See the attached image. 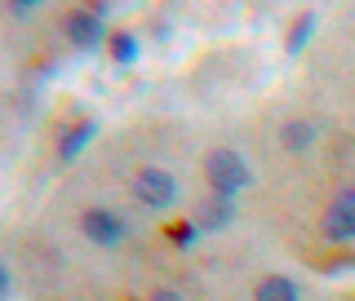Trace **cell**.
Segmentation results:
<instances>
[{"instance_id":"10","label":"cell","mask_w":355,"mask_h":301,"mask_svg":"<svg viewBox=\"0 0 355 301\" xmlns=\"http://www.w3.org/2000/svg\"><path fill=\"white\" fill-rule=\"evenodd\" d=\"M138 53H142L138 31H116V36H111V58H116V66H133Z\"/></svg>"},{"instance_id":"1","label":"cell","mask_w":355,"mask_h":301,"mask_svg":"<svg viewBox=\"0 0 355 301\" xmlns=\"http://www.w3.org/2000/svg\"><path fill=\"white\" fill-rule=\"evenodd\" d=\"M205 177H209V186H214V195H222V199H236L240 191H249V186L258 182L253 164L231 147H218V151L205 155Z\"/></svg>"},{"instance_id":"7","label":"cell","mask_w":355,"mask_h":301,"mask_svg":"<svg viewBox=\"0 0 355 301\" xmlns=\"http://www.w3.org/2000/svg\"><path fill=\"white\" fill-rule=\"evenodd\" d=\"M315 138H320V125H315V120H288V125L280 129V147L293 151V155L311 151V147H315Z\"/></svg>"},{"instance_id":"6","label":"cell","mask_w":355,"mask_h":301,"mask_svg":"<svg viewBox=\"0 0 355 301\" xmlns=\"http://www.w3.org/2000/svg\"><path fill=\"white\" fill-rule=\"evenodd\" d=\"M231 221H236V199H205V204L196 208V226H200V235H218V230H227Z\"/></svg>"},{"instance_id":"3","label":"cell","mask_w":355,"mask_h":301,"mask_svg":"<svg viewBox=\"0 0 355 301\" xmlns=\"http://www.w3.org/2000/svg\"><path fill=\"white\" fill-rule=\"evenodd\" d=\"M80 235L94 244V248H120L129 235V221L116 213V208H85L80 213Z\"/></svg>"},{"instance_id":"5","label":"cell","mask_w":355,"mask_h":301,"mask_svg":"<svg viewBox=\"0 0 355 301\" xmlns=\"http://www.w3.org/2000/svg\"><path fill=\"white\" fill-rule=\"evenodd\" d=\"M62 31H67V40L76 44V49H85V53H94L98 44L107 40V22L94 14V9H76V14H67L62 18Z\"/></svg>"},{"instance_id":"2","label":"cell","mask_w":355,"mask_h":301,"mask_svg":"<svg viewBox=\"0 0 355 301\" xmlns=\"http://www.w3.org/2000/svg\"><path fill=\"white\" fill-rule=\"evenodd\" d=\"M133 195H138L142 208H173L178 195H182V186H178V177L169 169H160V164H147V169H138V177H133Z\"/></svg>"},{"instance_id":"4","label":"cell","mask_w":355,"mask_h":301,"mask_svg":"<svg viewBox=\"0 0 355 301\" xmlns=\"http://www.w3.org/2000/svg\"><path fill=\"white\" fill-rule=\"evenodd\" d=\"M320 235L329 244H355V186H342L320 217Z\"/></svg>"},{"instance_id":"8","label":"cell","mask_w":355,"mask_h":301,"mask_svg":"<svg viewBox=\"0 0 355 301\" xmlns=\"http://www.w3.org/2000/svg\"><path fill=\"white\" fill-rule=\"evenodd\" d=\"M253 301H302V288L288 275H266V280L253 288Z\"/></svg>"},{"instance_id":"14","label":"cell","mask_w":355,"mask_h":301,"mask_svg":"<svg viewBox=\"0 0 355 301\" xmlns=\"http://www.w3.org/2000/svg\"><path fill=\"white\" fill-rule=\"evenodd\" d=\"M151 301H182V297H178L173 288H160V293H151Z\"/></svg>"},{"instance_id":"12","label":"cell","mask_w":355,"mask_h":301,"mask_svg":"<svg viewBox=\"0 0 355 301\" xmlns=\"http://www.w3.org/2000/svg\"><path fill=\"white\" fill-rule=\"evenodd\" d=\"M169 239L178 244V248H196L200 226H196V221H182V226H173V230H169Z\"/></svg>"},{"instance_id":"13","label":"cell","mask_w":355,"mask_h":301,"mask_svg":"<svg viewBox=\"0 0 355 301\" xmlns=\"http://www.w3.org/2000/svg\"><path fill=\"white\" fill-rule=\"evenodd\" d=\"M36 9H40V5H9V14H14V18H31Z\"/></svg>"},{"instance_id":"11","label":"cell","mask_w":355,"mask_h":301,"mask_svg":"<svg viewBox=\"0 0 355 301\" xmlns=\"http://www.w3.org/2000/svg\"><path fill=\"white\" fill-rule=\"evenodd\" d=\"M311 31H315V14H306V18H297V27H293V36H288L284 44V53L288 58H297V53L306 49V40H311Z\"/></svg>"},{"instance_id":"9","label":"cell","mask_w":355,"mask_h":301,"mask_svg":"<svg viewBox=\"0 0 355 301\" xmlns=\"http://www.w3.org/2000/svg\"><path fill=\"white\" fill-rule=\"evenodd\" d=\"M94 133H98V120H80L76 129H67V133H62V147H58V155H62V160H76V155H80V151L89 147V138H94Z\"/></svg>"}]
</instances>
